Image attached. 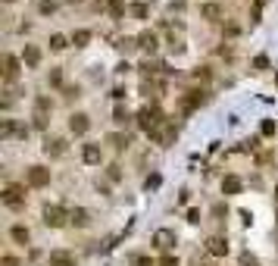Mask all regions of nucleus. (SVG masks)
I'll use <instances>...</instances> for the list:
<instances>
[{
    "label": "nucleus",
    "mask_w": 278,
    "mask_h": 266,
    "mask_svg": "<svg viewBox=\"0 0 278 266\" xmlns=\"http://www.w3.org/2000/svg\"><path fill=\"white\" fill-rule=\"evenodd\" d=\"M3 204L13 207V210H19L22 204H25V185H6L3 191Z\"/></svg>",
    "instance_id": "obj_1"
},
{
    "label": "nucleus",
    "mask_w": 278,
    "mask_h": 266,
    "mask_svg": "<svg viewBox=\"0 0 278 266\" xmlns=\"http://www.w3.org/2000/svg\"><path fill=\"white\" fill-rule=\"evenodd\" d=\"M159 125H163V113L147 107V110L141 113V129H144V132H150V135H156V129H159Z\"/></svg>",
    "instance_id": "obj_2"
},
{
    "label": "nucleus",
    "mask_w": 278,
    "mask_h": 266,
    "mask_svg": "<svg viewBox=\"0 0 278 266\" xmlns=\"http://www.w3.org/2000/svg\"><path fill=\"white\" fill-rule=\"evenodd\" d=\"M28 185H31V188H44V185H50V169L28 166Z\"/></svg>",
    "instance_id": "obj_3"
},
{
    "label": "nucleus",
    "mask_w": 278,
    "mask_h": 266,
    "mask_svg": "<svg viewBox=\"0 0 278 266\" xmlns=\"http://www.w3.org/2000/svg\"><path fill=\"white\" fill-rule=\"evenodd\" d=\"M44 223H47L50 229H60L63 223H66V210H63V207H44Z\"/></svg>",
    "instance_id": "obj_4"
},
{
    "label": "nucleus",
    "mask_w": 278,
    "mask_h": 266,
    "mask_svg": "<svg viewBox=\"0 0 278 266\" xmlns=\"http://www.w3.org/2000/svg\"><path fill=\"white\" fill-rule=\"evenodd\" d=\"M153 245L159 251H172L175 248V232H169V229H159V232L153 235Z\"/></svg>",
    "instance_id": "obj_5"
},
{
    "label": "nucleus",
    "mask_w": 278,
    "mask_h": 266,
    "mask_svg": "<svg viewBox=\"0 0 278 266\" xmlns=\"http://www.w3.org/2000/svg\"><path fill=\"white\" fill-rule=\"evenodd\" d=\"M47 263L50 266H75V257L69 251H53L50 257H47Z\"/></svg>",
    "instance_id": "obj_6"
},
{
    "label": "nucleus",
    "mask_w": 278,
    "mask_h": 266,
    "mask_svg": "<svg viewBox=\"0 0 278 266\" xmlns=\"http://www.w3.org/2000/svg\"><path fill=\"white\" fill-rule=\"evenodd\" d=\"M69 129H72V135H85V132L91 129V122H88L85 113H75V116L69 119Z\"/></svg>",
    "instance_id": "obj_7"
},
{
    "label": "nucleus",
    "mask_w": 278,
    "mask_h": 266,
    "mask_svg": "<svg viewBox=\"0 0 278 266\" xmlns=\"http://www.w3.org/2000/svg\"><path fill=\"white\" fill-rule=\"evenodd\" d=\"M206 251L216 254V257H225V254H228V241H225V238H219V235H213L210 241H206Z\"/></svg>",
    "instance_id": "obj_8"
},
{
    "label": "nucleus",
    "mask_w": 278,
    "mask_h": 266,
    "mask_svg": "<svg viewBox=\"0 0 278 266\" xmlns=\"http://www.w3.org/2000/svg\"><path fill=\"white\" fill-rule=\"evenodd\" d=\"M3 75H6V82H13V78L19 75V60H16L13 53L3 56Z\"/></svg>",
    "instance_id": "obj_9"
},
{
    "label": "nucleus",
    "mask_w": 278,
    "mask_h": 266,
    "mask_svg": "<svg viewBox=\"0 0 278 266\" xmlns=\"http://www.w3.org/2000/svg\"><path fill=\"white\" fill-rule=\"evenodd\" d=\"M44 150H47L50 157H63V154H66V141H63V138H47Z\"/></svg>",
    "instance_id": "obj_10"
},
{
    "label": "nucleus",
    "mask_w": 278,
    "mask_h": 266,
    "mask_svg": "<svg viewBox=\"0 0 278 266\" xmlns=\"http://www.w3.org/2000/svg\"><path fill=\"white\" fill-rule=\"evenodd\" d=\"M82 157H85V163H100V147L97 144H85Z\"/></svg>",
    "instance_id": "obj_11"
},
{
    "label": "nucleus",
    "mask_w": 278,
    "mask_h": 266,
    "mask_svg": "<svg viewBox=\"0 0 278 266\" xmlns=\"http://www.w3.org/2000/svg\"><path fill=\"white\" fill-rule=\"evenodd\" d=\"M69 219H72V223H75L78 229H85V226L91 223V213H88V210H82V207H78V210H72V213H69Z\"/></svg>",
    "instance_id": "obj_12"
},
{
    "label": "nucleus",
    "mask_w": 278,
    "mask_h": 266,
    "mask_svg": "<svg viewBox=\"0 0 278 266\" xmlns=\"http://www.w3.org/2000/svg\"><path fill=\"white\" fill-rule=\"evenodd\" d=\"M22 60H25V66H38V63H41V50L28 44V47H25V53H22Z\"/></svg>",
    "instance_id": "obj_13"
},
{
    "label": "nucleus",
    "mask_w": 278,
    "mask_h": 266,
    "mask_svg": "<svg viewBox=\"0 0 278 266\" xmlns=\"http://www.w3.org/2000/svg\"><path fill=\"white\" fill-rule=\"evenodd\" d=\"M138 41H141V47H144V50H150V53L156 50V34H153V31H144Z\"/></svg>",
    "instance_id": "obj_14"
},
{
    "label": "nucleus",
    "mask_w": 278,
    "mask_h": 266,
    "mask_svg": "<svg viewBox=\"0 0 278 266\" xmlns=\"http://www.w3.org/2000/svg\"><path fill=\"white\" fill-rule=\"evenodd\" d=\"M222 191H225V194H238V191H241V179H238V176H228V179L222 182Z\"/></svg>",
    "instance_id": "obj_15"
},
{
    "label": "nucleus",
    "mask_w": 278,
    "mask_h": 266,
    "mask_svg": "<svg viewBox=\"0 0 278 266\" xmlns=\"http://www.w3.org/2000/svg\"><path fill=\"white\" fill-rule=\"evenodd\" d=\"M200 16H206V19H213V22H216L219 16H222V9H219L216 3H203V6H200Z\"/></svg>",
    "instance_id": "obj_16"
},
{
    "label": "nucleus",
    "mask_w": 278,
    "mask_h": 266,
    "mask_svg": "<svg viewBox=\"0 0 278 266\" xmlns=\"http://www.w3.org/2000/svg\"><path fill=\"white\" fill-rule=\"evenodd\" d=\"M9 235H13L19 245H28V229L25 226H13V229H9Z\"/></svg>",
    "instance_id": "obj_17"
},
{
    "label": "nucleus",
    "mask_w": 278,
    "mask_h": 266,
    "mask_svg": "<svg viewBox=\"0 0 278 266\" xmlns=\"http://www.w3.org/2000/svg\"><path fill=\"white\" fill-rule=\"evenodd\" d=\"M72 41H75V47H85V44L91 41V31H85V28H78V31L72 34Z\"/></svg>",
    "instance_id": "obj_18"
},
{
    "label": "nucleus",
    "mask_w": 278,
    "mask_h": 266,
    "mask_svg": "<svg viewBox=\"0 0 278 266\" xmlns=\"http://www.w3.org/2000/svg\"><path fill=\"white\" fill-rule=\"evenodd\" d=\"M110 144H113L116 150H122L125 144H129V138H125V135H110Z\"/></svg>",
    "instance_id": "obj_19"
},
{
    "label": "nucleus",
    "mask_w": 278,
    "mask_h": 266,
    "mask_svg": "<svg viewBox=\"0 0 278 266\" xmlns=\"http://www.w3.org/2000/svg\"><path fill=\"white\" fill-rule=\"evenodd\" d=\"M50 47L53 50H63L66 47V38H63V34H50Z\"/></svg>",
    "instance_id": "obj_20"
},
{
    "label": "nucleus",
    "mask_w": 278,
    "mask_h": 266,
    "mask_svg": "<svg viewBox=\"0 0 278 266\" xmlns=\"http://www.w3.org/2000/svg\"><path fill=\"white\" fill-rule=\"evenodd\" d=\"M132 13H135L138 19H144V16H147V6H144V3H135V6H132Z\"/></svg>",
    "instance_id": "obj_21"
},
{
    "label": "nucleus",
    "mask_w": 278,
    "mask_h": 266,
    "mask_svg": "<svg viewBox=\"0 0 278 266\" xmlns=\"http://www.w3.org/2000/svg\"><path fill=\"white\" fill-rule=\"evenodd\" d=\"M110 9H113V16H122V3H119V0H110Z\"/></svg>",
    "instance_id": "obj_22"
},
{
    "label": "nucleus",
    "mask_w": 278,
    "mask_h": 266,
    "mask_svg": "<svg viewBox=\"0 0 278 266\" xmlns=\"http://www.w3.org/2000/svg\"><path fill=\"white\" fill-rule=\"evenodd\" d=\"M110 179H113V182H119V179H122V172H119V166H110Z\"/></svg>",
    "instance_id": "obj_23"
},
{
    "label": "nucleus",
    "mask_w": 278,
    "mask_h": 266,
    "mask_svg": "<svg viewBox=\"0 0 278 266\" xmlns=\"http://www.w3.org/2000/svg\"><path fill=\"white\" fill-rule=\"evenodd\" d=\"M125 119H129V113H125V110L119 107V110H116V122H125Z\"/></svg>",
    "instance_id": "obj_24"
},
{
    "label": "nucleus",
    "mask_w": 278,
    "mask_h": 266,
    "mask_svg": "<svg viewBox=\"0 0 278 266\" xmlns=\"http://www.w3.org/2000/svg\"><path fill=\"white\" fill-rule=\"evenodd\" d=\"M13 132H16V125L6 119V122H3V135H13Z\"/></svg>",
    "instance_id": "obj_25"
},
{
    "label": "nucleus",
    "mask_w": 278,
    "mask_h": 266,
    "mask_svg": "<svg viewBox=\"0 0 278 266\" xmlns=\"http://www.w3.org/2000/svg\"><path fill=\"white\" fill-rule=\"evenodd\" d=\"M3 266H19V260H16V257H9V254H6V257H3Z\"/></svg>",
    "instance_id": "obj_26"
},
{
    "label": "nucleus",
    "mask_w": 278,
    "mask_h": 266,
    "mask_svg": "<svg viewBox=\"0 0 278 266\" xmlns=\"http://www.w3.org/2000/svg\"><path fill=\"white\" fill-rule=\"evenodd\" d=\"M159 266H178V260H172V257H163V263Z\"/></svg>",
    "instance_id": "obj_27"
},
{
    "label": "nucleus",
    "mask_w": 278,
    "mask_h": 266,
    "mask_svg": "<svg viewBox=\"0 0 278 266\" xmlns=\"http://www.w3.org/2000/svg\"><path fill=\"white\" fill-rule=\"evenodd\" d=\"M275 204H278V188H275Z\"/></svg>",
    "instance_id": "obj_28"
}]
</instances>
